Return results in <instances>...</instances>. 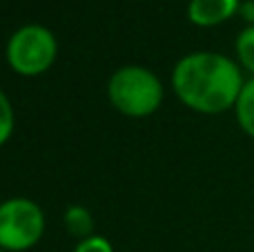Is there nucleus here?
Wrapping results in <instances>:
<instances>
[{
  "label": "nucleus",
  "instance_id": "obj_2",
  "mask_svg": "<svg viewBox=\"0 0 254 252\" xmlns=\"http://www.w3.org/2000/svg\"><path fill=\"white\" fill-rule=\"evenodd\" d=\"M107 96L121 114L143 119L161 107L163 85L152 69L140 65H127L112 74L107 83Z\"/></svg>",
  "mask_w": 254,
  "mask_h": 252
},
{
  "label": "nucleus",
  "instance_id": "obj_9",
  "mask_svg": "<svg viewBox=\"0 0 254 252\" xmlns=\"http://www.w3.org/2000/svg\"><path fill=\"white\" fill-rule=\"evenodd\" d=\"M13 125H16L13 107H11V103H9L7 94L0 89V145H4V143L11 138Z\"/></svg>",
  "mask_w": 254,
  "mask_h": 252
},
{
  "label": "nucleus",
  "instance_id": "obj_6",
  "mask_svg": "<svg viewBox=\"0 0 254 252\" xmlns=\"http://www.w3.org/2000/svg\"><path fill=\"white\" fill-rule=\"evenodd\" d=\"M234 116H237L239 127L250 138H254V78L246 80V85H243L239 101L234 105Z\"/></svg>",
  "mask_w": 254,
  "mask_h": 252
},
{
  "label": "nucleus",
  "instance_id": "obj_4",
  "mask_svg": "<svg viewBox=\"0 0 254 252\" xmlns=\"http://www.w3.org/2000/svg\"><path fill=\"white\" fill-rule=\"evenodd\" d=\"M45 232V214L38 203L13 196L0 203V248L25 252L34 248Z\"/></svg>",
  "mask_w": 254,
  "mask_h": 252
},
{
  "label": "nucleus",
  "instance_id": "obj_3",
  "mask_svg": "<svg viewBox=\"0 0 254 252\" xmlns=\"http://www.w3.org/2000/svg\"><path fill=\"white\" fill-rule=\"evenodd\" d=\"M58 54L56 36L43 25H25L7 40L4 56L16 74L40 76L54 65Z\"/></svg>",
  "mask_w": 254,
  "mask_h": 252
},
{
  "label": "nucleus",
  "instance_id": "obj_1",
  "mask_svg": "<svg viewBox=\"0 0 254 252\" xmlns=\"http://www.w3.org/2000/svg\"><path fill=\"white\" fill-rule=\"evenodd\" d=\"M172 85L185 107L198 114L234 110L246 78L237 61L219 52H192L174 67Z\"/></svg>",
  "mask_w": 254,
  "mask_h": 252
},
{
  "label": "nucleus",
  "instance_id": "obj_11",
  "mask_svg": "<svg viewBox=\"0 0 254 252\" xmlns=\"http://www.w3.org/2000/svg\"><path fill=\"white\" fill-rule=\"evenodd\" d=\"M239 16L248 22V27H254V0H241Z\"/></svg>",
  "mask_w": 254,
  "mask_h": 252
},
{
  "label": "nucleus",
  "instance_id": "obj_5",
  "mask_svg": "<svg viewBox=\"0 0 254 252\" xmlns=\"http://www.w3.org/2000/svg\"><path fill=\"white\" fill-rule=\"evenodd\" d=\"M241 0H190L188 18L196 27H216L239 13Z\"/></svg>",
  "mask_w": 254,
  "mask_h": 252
},
{
  "label": "nucleus",
  "instance_id": "obj_10",
  "mask_svg": "<svg viewBox=\"0 0 254 252\" xmlns=\"http://www.w3.org/2000/svg\"><path fill=\"white\" fill-rule=\"evenodd\" d=\"M74 252H114V248H112V244L105 237L92 235L87 239H80V244L76 246Z\"/></svg>",
  "mask_w": 254,
  "mask_h": 252
},
{
  "label": "nucleus",
  "instance_id": "obj_7",
  "mask_svg": "<svg viewBox=\"0 0 254 252\" xmlns=\"http://www.w3.org/2000/svg\"><path fill=\"white\" fill-rule=\"evenodd\" d=\"M65 226L74 237L87 239L94 232V217L85 205H69L65 210Z\"/></svg>",
  "mask_w": 254,
  "mask_h": 252
},
{
  "label": "nucleus",
  "instance_id": "obj_8",
  "mask_svg": "<svg viewBox=\"0 0 254 252\" xmlns=\"http://www.w3.org/2000/svg\"><path fill=\"white\" fill-rule=\"evenodd\" d=\"M234 49H237V63L241 65V69H246L254 78V27L241 29V34L237 36V43H234Z\"/></svg>",
  "mask_w": 254,
  "mask_h": 252
},
{
  "label": "nucleus",
  "instance_id": "obj_12",
  "mask_svg": "<svg viewBox=\"0 0 254 252\" xmlns=\"http://www.w3.org/2000/svg\"><path fill=\"white\" fill-rule=\"evenodd\" d=\"M0 252H4V250H2V248H0Z\"/></svg>",
  "mask_w": 254,
  "mask_h": 252
}]
</instances>
